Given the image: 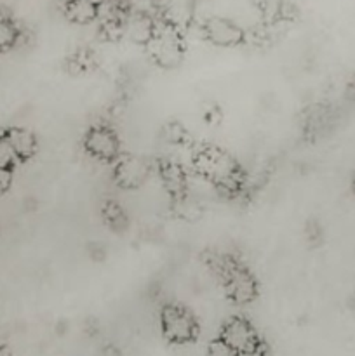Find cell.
<instances>
[{
	"instance_id": "ffe728a7",
	"label": "cell",
	"mask_w": 355,
	"mask_h": 356,
	"mask_svg": "<svg viewBox=\"0 0 355 356\" xmlns=\"http://www.w3.org/2000/svg\"><path fill=\"white\" fill-rule=\"evenodd\" d=\"M150 6H152L153 9L159 10V13L166 14V10L169 9L171 6V0H150Z\"/></svg>"
},
{
	"instance_id": "e0dca14e",
	"label": "cell",
	"mask_w": 355,
	"mask_h": 356,
	"mask_svg": "<svg viewBox=\"0 0 355 356\" xmlns=\"http://www.w3.org/2000/svg\"><path fill=\"white\" fill-rule=\"evenodd\" d=\"M16 160H17L16 153H14V149L10 148L7 138L6 136H0V167H7V169H10Z\"/></svg>"
},
{
	"instance_id": "5b68a950",
	"label": "cell",
	"mask_w": 355,
	"mask_h": 356,
	"mask_svg": "<svg viewBox=\"0 0 355 356\" xmlns=\"http://www.w3.org/2000/svg\"><path fill=\"white\" fill-rule=\"evenodd\" d=\"M202 33L207 42L218 47H235L246 40V31L237 23L225 16H211L202 24Z\"/></svg>"
},
{
	"instance_id": "52a82bcc",
	"label": "cell",
	"mask_w": 355,
	"mask_h": 356,
	"mask_svg": "<svg viewBox=\"0 0 355 356\" xmlns=\"http://www.w3.org/2000/svg\"><path fill=\"white\" fill-rule=\"evenodd\" d=\"M84 146L89 155L101 162H111L120 155V141L117 134L106 125H96L90 129L84 139Z\"/></svg>"
},
{
	"instance_id": "6da1fadb",
	"label": "cell",
	"mask_w": 355,
	"mask_h": 356,
	"mask_svg": "<svg viewBox=\"0 0 355 356\" xmlns=\"http://www.w3.org/2000/svg\"><path fill=\"white\" fill-rule=\"evenodd\" d=\"M194 169L198 176L211 181L218 190L233 191L242 183V174H240L239 163L225 149H198L194 156Z\"/></svg>"
},
{
	"instance_id": "2e32d148",
	"label": "cell",
	"mask_w": 355,
	"mask_h": 356,
	"mask_svg": "<svg viewBox=\"0 0 355 356\" xmlns=\"http://www.w3.org/2000/svg\"><path fill=\"white\" fill-rule=\"evenodd\" d=\"M104 216H106V221L110 222L111 228L115 229H122L125 222H127L124 212H122V209L117 204H108L106 209H104Z\"/></svg>"
},
{
	"instance_id": "cb8c5ba5",
	"label": "cell",
	"mask_w": 355,
	"mask_h": 356,
	"mask_svg": "<svg viewBox=\"0 0 355 356\" xmlns=\"http://www.w3.org/2000/svg\"><path fill=\"white\" fill-rule=\"evenodd\" d=\"M354 190H355V181H354Z\"/></svg>"
},
{
	"instance_id": "4fadbf2b",
	"label": "cell",
	"mask_w": 355,
	"mask_h": 356,
	"mask_svg": "<svg viewBox=\"0 0 355 356\" xmlns=\"http://www.w3.org/2000/svg\"><path fill=\"white\" fill-rule=\"evenodd\" d=\"M173 209L174 214L178 216L183 221H197L202 216V204L198 198H195L194 195L187 193L180 195V197L173 198Z\"/></svg>"
},
{
	"instance_id": "ba28073f",
	"label": "cell",
	"mask_w": 355,
	"mask_h": 356,
	"mask_svg": "<svg viewBox=\"0 0 355 356\" xmlns=\"http://www.w3.org/2000/svg\"><path fill=\"white\" fill-rule=\"evenodd\" d=\"M113 177L118 186L124 190H136L148 181L150 165L141 156L118 155L113 167Z\"/></svg>"
},
{
	"instance_id": "603a6c76",
	"label": "cell",
	"mask_w": 355,
	"mask_h": 356,
	"mask_svg": "<svg viewBox=\"0 0 355 356\" xmlns=\"http://www.w3.org/2000/svg\"><path fill=\"white\" fill-rule=\"evenodd\" d=\"M87 2H93V3H96V6H100V3L103 2V0H87Z\"/></svg>"
},
{
	"instance_id": "d6986e66",
	"label": "cell",
	"mask_w": 355,
	"mask_h": 356,
	"mask_svg": "<svg viewBox=\"0 0 355 356\" xmlns=\"http://www.w3.org/2000/svg\"><path fill=\"white\" fill-rule=\"evenodd\" d=\"M10 183H13V172L7 167H0V193L9 190Z\"/></svg>"
},
{
	"instance_id": "8992f818",
	"label": "cell",
	"mask_w": 355,
	"mask_h": 356,
	"mask_svg": "<svg viewBox=\"0 0 355 356\" xmlns=\"http://www.w3.org/2000/svg\"><path fill=\"white\" fill-rule=\"evenodd\" d=\"M219 339L228 344L239 355L261 346L260 337H258L254 327L246 318H240V316H233L228 322L223 323L221 330H219Z\"/></svg>"
},
{
	"instance_id": "9c48e42d",
	"label": "cell",
	"mask_w": 355,
	"mask_h": 356,
	"mask_svg": "<svg viewBox=\"0 0 355 356\" xmlns=\"http://www.w3.org/2000/svg\"><path fill=\"white\" fill-rule=\"evenodd\" d=\"M155 21L146 13H132L124 19V37L134 44L146 45L155 33Z\"/></svg>"
},
{
	"instance_id": "7c38bea8",
	"label": "cell",
	"mask_w": 355,
	"mask_h": 356,
	"mask_svg": "<svg viewBox=\"0 0 355 356\" xmlns=\"http://www.w3.org/2000/svg\"><path fill=\"white\" fill-rule=\"evenodd\" d=\"M100 6L87 0H68L65 7L66 17L75 24H89L97 17Z\"/></svg>"
},
{
	"instance_id": "5bb4252c",
	"label": "cell",
	"mask_w": 355,
	"mask_h": 356,
	"mask_svg": "<svg viewBox=\"0 0 355 356\" xmlns=\"http://www.w3.org/2000/svg\"><path fill=\"white\" fill-rule=\"evenodd\" d=\"M17 38H19V30L16 24L7 16L0 14V49L13 47L14 44H17Z\"/></svg>"
},
{
	"instance_id": "ac0fdd59",
	"label": "cell",
	"mask_w": 355,
	"mask_h": 356,
	"mask_svg": "<svg viewBox=\"0 0 355 356\" xmlns=\"http://www.w3.org/2000/svg\"><path fill=\"white\" fill-rule=\"evenodd\" d=\"M207 356H239V353H237L235 350H232V348H230L228 344H225L218 337V339L212 341V343L209 344Z\"/></svg>"
},
{
	"instance_id": "3957f363",
	"label": "cell",
	"mask_w": 355,
	"mask_h": 356,
	"mask_svg": "<svg viewBox=\"0 0 355 356\" xmlns=\"http://www.w3.org/2000/svg\"><path fill=\"white\" fill-rule=\"evenodd\" d=\"M162 334L169 343L188 344L197 337L198 323L187 308L178 305H167L160 313Z\"/></svg>"
},
{
	"instance_id": "44dd1931",
	"label": "cell",
	"mask_w": 355,
	"mask_h": 356,
	"mask_svg": "<svg viewBox=\"0 0 355 356\" xmlns=\"http://www.w3.org/2000/svg\"><path fill=\"white\" fill-rule=\"evenodd\" d=\"M239 356H267V351L263 350V346H258L254 350L246 351V353H240Z\"/></svg>"
},
{
	"instance_id": "8fae6325",
	"label": "cell",
	"mask_w": 355,
	"mask_h": 356,
	"mask_svg": "<svg viewBox=\"0 0 355 356\" xmlns=\"http://www.w3.org/2000/svg\"><path fill=\"white\" fill-rule=\"evenodd\" d=\"M6 138L17 159L26 160L37 152V139L26 129H10L6 132Z\"/></svg>"
},
{
	"instance_id": "7a4b0ae2",
	"label": "cell",
	"mask_w": 355,
	"mask_h": 356,
	"mask_svg": "<svg viewBox=\"0 0 355 356\" xmlns=\"http://www.w3.org/2000/svg\"><path fill=\"white\" fill-rule=\"evenodd\" d=\"M150 58L162 68H176L181 65L184 56L183 40H181L180 28L169 21L155 24V33L145 45Z\"/></svg>"
},
{
	"instance_id": "277c9868",
	"label": "cell",
	"mask_w": 355,
	"mask_h": 356,
	"mask_svg": "<svg viewBox=\"0 0 355 356\" xmlns=\"http://www.w3.org/2000/svg\"><path fill=\"white\" fill-rule=\"evenodd\" d=\"M219 271L225 282L226 296L235 305H249L258 296V284L246 268L230 261H219Z\"/></svg>"
},
{
	"instance_id": "30bf717a",
	"label": "cell",
	"mask_w": 355,
	"mask_h": 356,
	"mask_svg": "<svg viewBox=\"0 0 355 356\" xmlns=\"http://www.w3.org/2000/svg\"><path fill=\"white\" fill-rule=\"evenodd\" d=\"M160 179H162L164 190H166L173 198L187 193L188 177L180 163L176 162L162 163V167H160Z\"/></svg>"
},
{
	"instance_id": "9a60e30c",
	"label": "cell",
	"mask_w": 355,
	"mask_h": 356,
	"mask_svg": "<svg viewBox=\"0 0 355 356\" xmlns=\"http://www.w3.org/2000/svg\"><path fill=\"white\" fill-rule=\"evenodd\" d=\"M164 139H166L167 143H171V145L181 146L187 143L188 132L184 131L183 125L169 124V125H166V129H164Z\"/></svg>"
},
{
	"instance_id": "7402d4cb",
	"label": "cell",
	"mask_w": 355,
	"mask_h": 356,
	"mask_svg": "<svg viewBox=\"0 0 355 356\" xmlns=\"http://www.w3.org/2000/svg\"><path fill=\"white\" fill-rule=\"evenodd\" d=\"M0 356H10V353L6 350V348H0Z\"/></svg>"
}]
</instances>
